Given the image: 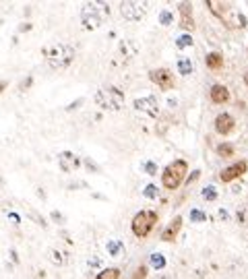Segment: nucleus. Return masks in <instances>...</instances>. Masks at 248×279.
<instances>
[{
	"label": "nucleus",
	"instance_id": "1",
	"mask_svg": "<svg viewBox=\"0 0 248 279\" xmlns=\"http://www.w3.org/2000/svg\"><path fill=\"white\" fill-rule=\"evenodd\" d=\"M110 17V5L104 0H95V3H85L81 9V25L87 31H95L106 23Z\"/></svg>",
	"mask_w": 248,
	"mask_h": 279
},
{
	"label": "nucleus",
	"instance_id": "2",
	"mask_svg": "<svg viewBox=\"0 0 248 279\" xmlns=\"http://www.w3.org/2000/svg\"><path fill=\"white\" fill-rule=\"evenodd\" d=\"M41 52H43V58H46V62H48V67L54 69V71L69 69L71 64L75 62V56H77V52H75L73 46L58 44V41H56V44H52V46H48V48H43Z\"/></svg>",
	"mask_w": 248,
	"mask_h": 279
},
{
	"label": "nucleus",
	"instance_id": "3",
	"mask_svg": "<svg viewBox=\"0 0 248 279\" xmlns=\"http://www.w3.org/2000/svg\"><path fill=\"white\" fill-rule=\"evenodd\" d=\"M209 11L213 15L219 17V21L225 25V27H230V29H244L246 27V17L230 3H217V0H211V3H207Z\"/></svg>",
	"mask_w": 248,
	"mask_h": 279
},
{
	"label": "nucleus",
	"instance_id": "4",
	"mask_svg": "<svg viewBox=\"0 0 248 279\" xmlns=\"http://www.w3.org/2000/svg\"><path fill=\"white\" fill-rule=\"evenodd\" d=\"M95 103L102 110L108 112H118L124 105V91L114 87V85H102V87L95 91Z\"/></svg>",
	"mask_w": 248,
	"mask_h": 279
},
{
	"label": "nucleus",
	"instance_id": "5",
	"mask_svg": "<svg viewBox=\"0 0 248 279\" xmlns=\"http://www.w3.org/2000/svg\"><path fill=\"white\" fill-rule=\"evenodd\" d=\"M188 172V161L186 159H174L172 163H168L162 172V184L166 190H176L180 184L184 182Z\"/></svg>",
	"mask_w": 248,
	"mask_h": 279
},
{
	"label": "nucleus",
	"instance_id": "6",
	"mask_svg": "<svg viewBox=\"0 0 248 279\" xmlns=\"http://www.w3.org/2000/svg\"><path fill=\"white\" fill-rule=\"evenodd\" d=\"M160 221V215H157V211L153 209H141L137 215L132 217L130 221V230L132 234L137 236V238H147V236L153 232V228Z\"/></svg>",
	"mask_w": 248,
	"mask_h": 279
},
{
	"label": "nucleus",
	"instance_id": "7",
	"mask_svg": "<svg viewBox=\"0 0 248 279\" xmlns=\"http://www.w3.org/2000/svg\"><path fill=\"white\" fill-rule=\"evenodd\" d=\"M118 11L126 21H141L151 11V3H137V0H130V3H120Z\"/></svg>",
	"mask_w": 248,
	"mask_h": 279
},
{
	"label": "nucleus",
	"instance_id": "8",
	"mask_svg": "<svg viewBox=\"0 0 248 279\" xmlns=\"http://www.w3.org/2000/svg\"><path fill=\"white\" fill-rule=\"evenodd\" d=\"M134 108L139 112L151 116V118H157L160 116V101H157L155 95H143V97H137L134 99Z\"/></svg>",
	"mask_w": 248,
	"mask_h": 279
},
{
	"label": "nucleus",
	"instance_id": "9",
	"mask_svg": "<svg viewBox=\"0 0 248 279\" xmlns=\"http://www.w3.org/2000/svg\"><path fill=\"white\" fill-rule=\"evenodd\" d=\"M246 172H248V161L242 159V161H236V163H232L228 168H223V172L219 174V178H221L223 184H230V182L238 180L240 176H244Z\"/></svg>",
	"mask_w": 248,
	"mask_h": 279
},
{
	"label": "nucleus",
	"instance_id": "10",
	"mask_svg": "<svg viewBox=\"0 0 248 279\" xmlns=\"http://www.w3.org/2000/svg\"><path fill=\"white\" fill-rule=\"evenodd\" d=\"M149 79H151L162 91H168V89H172L174 85H176L174 75H172L168 69H153V71L149 73Z\"/></svg>",
	"mask_w": 248,
	"mask_h": 279
},
{
	"label": "nucleus",
	"instance_id": "11",
	"mask_svg": "<svg viewBox=\"0 0 248 279\" xmlns=\"http://www.w3.org/2000/svg\"><path fill=\"white\" fill-rule=\"evenodd\" d=\"M180 13V27L184 31H194V19H192V5L190 3H180L178 5Z\"/></svg>",
	"mask_w": 248,
	"mask_h": 279
},
{
	"label": "nucleus",
	"instance_id": "12",
	"mask_svg": "<svg viewBox=\"0 0 248 279\" xmlns=\"http://www.w3.org/2000/svg\"><path fill=\"white\" fill-rule=\"evenodd\" d=\"M137 54H139V44L134 39H122L118 44V58L120 60L130 62Z\"/></svg>",
	"mask_w": 248,
	"mask_h": 279
},
{
	"label": "nucleus",
	"instance_id": "13",
	"mask_svg": "<svg viewBox=\"0 0 248 279\" xmlns=\"http://www.w3.org/2000/svg\"><path fill=\"white\" fill-rule=\"evenodd\" d=\"M58 165H60L62 172H75V170L81 168V157L75 155L73 151H62L58 155Z\"/></svg>",
	"mask_w": 248,
	"mask_h": 279
},
{
	"label": "nucleus",
	"instance_id": "14",
	"mask_svg": "<svg viewBox=\"0 0 248 279\" xmlns=\"http://www.w3.org/2000/svg\"><path fill=\"white\" fill-rule=\"evenodd\" d=\"M234 128H236V120L232 114H219L215 118V131L219 135H230Z\"/></svg>",
	"mask_w": 248,
	"mask_h": 279
},
{
	"label": "nucleus",
	"instance_id": "15",
	"mask_svg": "<svg viewBox=\"0 0 248 279\" xmlns=\"http://www.w3.org/2000/svg\"><path fill=\"white\" fill-rule=\"evenodd\" d=\"M209 97H211L213 103H228L230 97H232V93H230V89L225 87V85L215 83L213 87H211V91H209Z\"/></svg>",
	"mask_w": 248,
	"mask_h": 279
},
{
	"label": "nucleus",
	"instance_id": "16",
	"mask_svg": "<svg viewBox=\"0 0 248 279\" xmlns=\"http://www.w3.org/2000/svg\"><path fill=\"white\" fill-rule=\"evenodd\" d=\"M180 230H182V217H174V219L168 224V228L164 230L162 240H164V242H174L176 236L180 234Z\"/></svg>",
	"mask_w": 248,
	"mask_h": 279
},
{
	"label": "nucleus",
	"instance_id": "17",
	"mask_svg": "<svg viewBox=\"0 0 248 279\" xmlns=\"http://www.w3.org/2000/svg\"><path fill=\"white\" fill-rule=\"evenodd\" d=\"M205 64H207V69H211V71L223 69V54L221 52H209L205 56Z\"/></svg>",
	"mask_w": 248,
	"mask_h": 279
},
{
	"label": "nucleus",
	"instance_id": "18",
	"mask_svg": "<svg viewBox=\"0 0 248 279\" xmlns=\"http://www.w3.org/2000/svg\"><path fill=\"white\" fill-rule=\"evenodd\" d=\"M106 250H108V254L110 256H120L122 254V250H124V242L122 240H118V238H110L108 242H106Z\"/></svg>",
	"mask_w": 248,
	"mask_h": 279
},
{
	"label": "nucleus",
	"instance_id": "19",
	"mask_svg": "<svg viewBox=\"0 0 248 279\" xmlns=\"http://www.w3.org/2000/svg\"><path fill=\"white\" fill-rule=\"evenodd\" d=\"M48 256H50V263L56 265V267H64L66 265V259H69L66 250H60V248H52Z\"/></svg>",
	"mask_w": 248,
	"mask_h": 279
},
{
	"label": "nucleus",
	"instance_id": "20",
	"mask_svg": "<svg viewBox=\"0 0 248 279\" xmlns=\"http://www.w3.org/2000/svg\"><path fill=\"white\" fill-rule=\"evenodd\" d=\"M176 69H178L180 75L188 77V75H192V71H194V64H192L190 58H180V60L176 62Z\"/></svg>",
	"mask_w": 248,
	"mask_h": 279
},
{
	"label": "nucleus",
	"instance_id": "21",
	"mask_svg": "<svg viewBox=\"0 0 248 279\" xmlns=\"http://www.w3.org/2000/svg\"><path fill=\"white\" fill-rule=\"evenodd\" d=\"M149 267H153L155 271H162L166 267V256L162 252H151V256H149Z\"/></svg>",
	"mask_w": 248,
	"mask_h": 279
},
{
	"label": "nucleus",
	"instance_id": "22",
	"mask_svg": "<svg viewBox=\"0 0 248 279\" xmlns=\"http://www.w3.org/2000/svg\"><path fill=\"white\" fill-rule=\"evenodd\" d=\"M236 221H238V226H248V201H244L238 207V211H236Z\"/></svg>",
	"mask_w": 248,
	"mask_h": 279
},
{
	"label": "nucleus",
	"instance_id": "23",
	"mask_svg": "<svg viewBox=\"0 0 248 279\" xmlns=\"http://www.w3.org/2000/svg\"><path fill=\"white\" fill-rule=\"evenodd\" d=\"M201 197L205 199V201H209V203H213V201H217V197H219V192H217V188L213 186V184H207L205 188L201 190Z\"/></svg>",
	"mask_w": 248,
	"mask_h": 279
},
{
	"label": "nucleus",
	"instance_id": "24",
	"mask_svg": "<svg viewBox=\"0 0 248 279\" xmlns=\"http://www.w3.org/2000/svg\"><path fill=\"white\" fill-rule=\"evenodd\" d=\"M95 279H120V269L116 267H106L100 271V275Z\"/></svg>",
	"mask_w": 248,
	"mask_h": 279
},
{
	"label": "nucleus",
	"instance_id": "25",
	"mask_svg": "<svg viewBox=\"0 0 248 279\" xmlns=\"http://www.w3.org/2000/svg\"><path fill=\"white\" fill-rule=\"evenodd\" d=\"M215 151H217V155H221V157H232V155H234V145H230V143H219V145L215 147Z\"/></svg>",
	"mask_w": 248,
	"mask_h": 279
},
{
	"label": "nucleus",
	"instance_id": "26",
	"mask_svg": "<svg viewBox=\"0 0 248 279\" xmlns=\"http://www.w3.org/2000/svg\"><path fill=\"white\" fill-rule=\"evenodd\" d=\"M176 46H178L180 50H186V48H190V46H192V35H190V33H182V35H178V37H176Z\"/></svg>",
	"mask_w": 248,
	"mask_h": 279
},
{
	"label": "nucleus",
	"instance_id": "27",
	"mask_svg": "<svg viewBox=\"0 0 248 279\" xmlns=\"http://www.w3.org/2000/svg\"><path fill=\"white\" fill-rule=\"evenodd\" d=\"M143 197L151 199V201H157V197H160V188H157V184H147L143 188Z\"/></svg>",
	"mask_w": 248,
	"mask_h": 279
},
{
	"label": "nucleus",
	"instance_id": "28",
	"mask_svg": "<svg viewBox=\"0 0 248 279\" xmlns=\"http://www.w3.org/2000/svg\"><path fill=\"white\" fill-rule=\"evenodd\" d=\"M141 172H145V174H149V176H155L157 174V163L155 161H143Z\"/></svg>",
	"mask_w": 248,
	"mask_h": 279
},
{
	"label": "nucleus",
	"instance_id": "29",
	"mask_svg": "<svg viewBox=\"0 0 248 279\" xmlns=\"http://www.w3.org/2000/svg\"><path fill=\"white\" fill-rule=\"evenodd\" d=\"M87 267H89V269H100V267H104V261H102V256H97V254L89 256V261H87Z\"/></svg>",
	"mask_w": 248,
	"mask_h": 279
},
{
	"label": "nucleus",
	"instance_id": "30",
	"mask_svg": "<svg viewBox=\"0 0 248 279\" xmlns=\"http://www.w3.org/2000/svg\"><path fill=\"white\" fill-rule=\"evenodd\" d=\"M172 21H174V13H170V11H162V13H160V23H162L164 27H168Z\"/></svg>",
	"mask_w": 248,
	"mask_h": 279
},
{
	"label": "nucleus",
	"instance_id": "31",
	"mask_svg": "<svg viewBox=\"0 0 248 279\" xmlns=\"http://www.w3.org/2000/svg\"><path fill=\"white\" fill-rule=\"evenodd\" d=\"M147 271H149L147 265H139L137 269H134V273H132V279H145L147 277Z\"/></svg>",
	"mask_w": 248,
	"mask_h": 279
},
{
	"label": "nucleus",
	"instance_id": "32",
	"mask_svg": "<svg viewBox=\"0 0 248 279\" xmlns=\"http://www.w3.org/2000/svg\"><path fill=\"white\" fill-rule=\"evenodd\" d=\"M190 219H192V221H205L207 215H205V213H203L201 209H192V211H190Z\"/></svg>",
	"mask_w": 248,
	"mask_h": 279
},
{
	"label": "nucleus",
	"instance_id": "33",
	"mask_svg": "<svg viewBox=\"0 0 248 279\" xmlns=\"http://www.w3.org/2000/svg\"><path fill=\"white\" fill-rule=\"evenodd\" d=\"M31 83H33V77L23 79V81L19 83V91H25V89H29V87H31Z\"/></svg>",
	"mask_w": 248,
	"mask_h": 279
},
{
	"label": "nucleus",
	"instance_id": "34",
	"mask_svg": "<svg viewBox=\"0 0 248 279\" xmlns=\"http://www.w3.org/2000/svg\"><path fill=\"white\" fill-rule=\"evenodd\" d=\"M7 217L15 224V226H19L21 224V215H19V213H15V211H11V213H7Z\"/></svg>",
	"mask_w": 248,
	"mask_h": 279
},
{
	"label": "nucleus",
	"instance_id": "35",
	"mask_svg": "<svg viewBox=\"0 0 248 279\" xmlns=\"http://www.w3.org/2000/svg\"><path fill=\"white\" fill-rule=\"evenodd\" d=\"M85 165H87V170H89V172H95V174L100 172L97 163H95V161H91V159H85Z\"/></svg>",
	"mask_w": 248,
	"mask_h": 279
},
{
	"label": "nucleus",
	"instance_id": "36",
	"mask_svg": "<svg viewBox=\"0 0 248 279\" xmlns=\"http://www.w3.org/2000/svg\"><path fill=\"white\" fill-rule=\"evenodd\" d=\"M217 215H219L221 221H228V219H230V213L225 211V209H219V211H217Z\"/></svg>",
	"mask_w": 248,
	"mask_h": 279
},
{
	"label": "nucleus",
	"instance_id": "37",
	"mask_svg": "<svg viewBox=\"0 0 248 279\" xmlns=\"http://www.w3.org/2000/svg\"><path fill=\"white\" fill-rule=\"evenodd\" d=\"M52 219H54V221H62V215H60L58 211H52Z\"/></svg>",
	"mask_w": 248,
	"mask_h": 279
},
{
	"label": "nucleus",
	"instance_id": "38",
	"mask_svg": "<svg viewBox=\"0 0 248 279\" xmlns=\"http://www.w3.org/2000/svg\"><path fill=\"white\" fill-rule=\"evenodd\" d=\"M199 176H201V172H194V174H192V176L188 178V184H190V182H194V180H196Z\"/></svg>",
	"mask_w": 248,
	"mask_h": 279
},
{
	"label": "nucleus",
	"instance_id": "39",
	"mask_svg": "<svg viewBox=\"0 0 248 279\" xmlns=\"http://www.w3.org/2000/svg\"><path fill=\"white\" fill-rule=\"evenodd\" d=\"M29 29H31L29 23H25V25H21V27H19V31H29Z\"/></svg>",
	"mask_w": 248,
	"mask_h": 279
},
{
	"label": "nucleus",
	"instance_id": "40",
	"mask_svg": "<svg viewBox=\"0 0 248 279\" xmlns=\"http://www.w3.org/2000/svg\"><path fill=\"white\" fill-rule=\"evenodd\" d=\"M7 85H9V83H7V81H0V93H3V91H5V89H7Z\"/></svg>",
	"mask_w": 248,
	"mask_h": 279
},
{
	"label": "nucleus",
	"instance_id": "41",
	"mask_svg": "<svg viewBox=\"0 0 248 279\" xmlns=\"http://www.w3.org/2000/svg\"><path fill=\"white\" fill-rule=\"evenodd\" d=\"M244 85H246V87H248V73L244 75Z\"/></svg>",
	"mask_w": 248,
	"mask_h": 279
},
{
	"label": "nucleus",
	"instance_id": "42",
	"mask_svg": "<svg viewBox=\"0 0 248 279\" xmlns=\"http://www.w3.org/2000/svg\"><path fill=\"white\" fill-rule=\"evenodd\" d=\"M157 279H170V277H157Z\"/></svg>",
	"mask_w": 248,
	"mask_h": 279
}]
</instances>
